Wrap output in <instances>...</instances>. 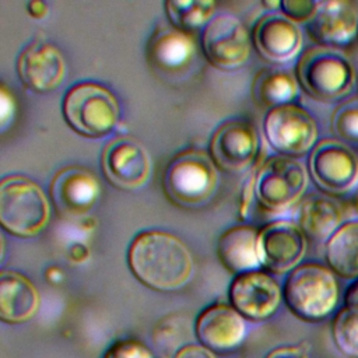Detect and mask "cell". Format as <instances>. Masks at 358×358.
<instances>
[{
	"label": "cell",
	"instance_id": "obj_1",
	"mask_svg": "<svg viewBox=\"0 0 358 358\" xmlns=\"http://www.w3.org/2000/svg\"><path fill=\"white\" fill-rule=\"evenodd\" d=\"M133 275L155 291H173L185 285L193 273V257L187 246L164 231L138 234L127 252Z\"/></svg>",
	"mask_w": 358,
	"mask_h": 358
},
{
	"label": "cell",
	"instance_id": "obj_2",
	"mask_svg": "<svg viewBox=\"0 0 358 358\" xmlns=\"http://www.w3.org/2000/svg\"><path fill=\"white\" fill-rule=\"evenodd\" d=\"M340 288L336 274L320 263H302L287 277L282 299L292 315L303 322L326 319L337 306Z\"/></svg>",
	"mask_w": 358,
	"mask_h": 358
},
{
	"label": "cell",
	"instance_id": "obj_3",
	"mask_svg": "<svg viewBox=\"0 0 358 358\" xmlns=\"http://www.w3.org/2000/svg\"><path fill=\"white\" fill-rule=\"evenodd\" d=\"M299 87L319 102H336L355 85V70L350 59L337 49L312 46L302 52L295 66Z\"/></svg>",
	"mask_w": 358,
	"mask_h": 358
},
{
	"label": "cell",
	"instance_id": "obj_4",
	"mask_svg": "<svg viewBox=\"0 0 358 358\" xmlns=\"http://www.w3.org/2000/svg\"><path fill=\"white\" fill-rule=\"evenodd\" d=\"M50 220V204L39 185L24 176H8L0 183V222L11 235L31 238Z\"/></svg>",
	"mask_w": 358,
	"mask_h": 358
},
{
	"label": "cell",
	"instance_id": "obj_5",
	"mask_svg": "<svg viewBox=\"0 0 358 358\" xmlns=\"http://www.w3.org/2000/svg\"><path fill=\"white\" fill-rule=\"evenodd\" d=\"M218 185L217 166L199 150H186L166 165L162 187L166 197L182 207H199L211 200Z\"/></svg>",
	"mask_w": 358,
	"mask_h": 358
},
{
	"label": "cell",
	"instance_id": "obj_6",
	"mask_svg": "<svg viewBox=\"0 0 358 358\" xmlns=\"http://www.w3.org/2000/svg\"><path fill=\"white\" fill-rule=\"evenodd\" d=\"M63 116L67 124L81 136L103 137L119 120L116 96L96 83H78L63 98Z\"/></svg>",
	"mask_w": 358,
	"mask_h": 358
},
{
	"label": "cell",
	"instance_id": "obj_7",
	"mask_svg": "<svg viewBox=\"0 0 358 358\" xmlns=\"http://www.w3.org/2000/svg\"><path fill=\"white\" fill-rule=\"evenodd\" d=\"M263 131L274 151L295 159L313 150L319 133L315 117L296 103L268 109L263 119Z\"/></svg>",
	"mask_w": 358,
	"mask_h": 358
},
{
	"label": "cell",
	"instance_id": "obj_8",
	"mask_svg": "<svg viewBox=\"0 0 358 358\" xmlns=\"http://www.w3.org/2000/svg\"><path fill=\"white\" fill-rule=\"evenodd\" d=\"M308 173L295 158L277 155L260 166L255 180V196L270 211H282L298 203L306 190Z\"/></svg>",
	"mask_w": 358,
	"mask_h": 358
},
{
	"label": "cell",
	"instance_id": "obj_9",
	"mask_svg": "<svg viewBox=\"0 0 358 358\" xmlns=\"http://www.w3.org/2000/svg\"><path fill=\"white\" fill-rule=\"evenodd\" d=\"M308 165L315 185L326 194H345L358 183V158L338 140L323 138L316 143Z\"/></svg>",
	"mask_w": 358,
	"mask_h": 358
},
{
	"label": "cell",
	"instance_id": "obj_10",
	"mask_svg": "<svg viewBox=\"0 0 358 358\" xmlns=\"http://www.w3.org/2000/svg\"><path fill=\"white\" fill-rule=\"evenodd\" d=\"M201 49L217 69L234 70L243 66L250 56V36L245 24L229 13H222L204 27Z\"/></svg>",
	"mask_w": 358,
	"mask_h": 358
},
{
	"label": "cell",
	"instance_id": "obj_11",
	"mask_svg": "<svg viewBox=\"0 0 358 358\" xmlns=\"http://www.w3.org/2000/svg\"><path fill=\"white\" fill-rule=\"evenodd\" d=\"M257 246L262 266L270 273L284 274L299 266L308 243L296 222L277 220L259 231Z\"/></svg>",
	"mask_w": 358,
	"mask_h": 358
},
{
	"label": "cell",
	"instance_id": "obj_12",
	"mask_svg": "<svg viewBox=\"0 0 358 358\" xmlns=\"http://www.w3.org/2000/svg\"><path fill=\"white\" fill-rule=\"evenodd\" d=\"M231 305L246 319L264 320L271 317L282 301L280 284L260 270L235 275L229 285Z\"/></svg>",
	"mask_w": 358,
	"mask_h": 358
},
{
	"label": "cell",
	"instance_id": "obj_13",
	"mask_svg": "<svg viewBox=\"0 0 358 358\" xmlns=\"http://www.w3.org/2000/svg\"><path fill=\"white\" fill-rule=\"evenodd\" d=\"M102 169L113 186L134 190L147 183L151 161L138 141L130 137H117L109 141L103 150Z\"/></svg>",
	"mask_w": 358,
	"mask_h": 358
},
{
	"label": "cell",
	"instance_id": "obj_14",
	"mask_svg": "<svg viewBox=\"0 0 358 358\" xmlns=\"http://www.w3.org/2000/svg\"><path fill=\"white\" fill-rule=\"evenodd\" d=\"M309 38L317 46L337 49L357 39L358 3L350 0L319 1L317 10L306 24Z\"/></svg>",
	"mask_w": 358,
	"mask_h": 358
},
{
	"label": "cell",
	"instance_id": "obj_15",
	"mask_svg": "<svg viewBox=\"0 0 358 358\" xmlns=\"http://www.w3.org/2000/svg\"><path fill=\"white\" fill-rule=\"evenodd\" d=\"M259 148L255 127L243 120H232L220 126L210 140V157L215 166L238 173L250 166Z\"/></svg>",
	"mask_w": 358,
	"mask_h": 358
},
{
	"label": "cell",
	"instance_id": "obj_16",
	"mask_svg": "<svg viewBox=\"0 0 358 358\" xmlns=\"http://www.w3.org/2000/svg\"><path fill=\"white\" fill-rule=\"evenodd\" d=\"M17 73L28 90L46 94L62 84L66 76V62L57 46L35 41L20 53Z\"/></svg>",
	"mask_w": 358,
	"mask_h": 358
},
{
	"label": "cell",
	"instance_id": "obj_17",
	"mask_svg": "<svg viewBox=\"0 0 358 358\" xmlns=\"http://www.w3.org/2000/svg\"><path fill=\"white\" fill-rule=\"evenodd\" d=\"M101 186L96 176L80 166L59 171L50 183V197L60 215L83 217L96 203Z\"/></svg>",
	"mask_w": 358,
	"mask_h": 358
},
{
	"label": "cell",
	"instance_id": "obj_18",
	"mask_svg": "<svg viewBox=\"0 0 358 358\" xmlns=\"http://www.w3.org/2000/svg\"><path fill=\"white\" fill-rule=\"evenodd\" d=\"M194 334L210 351L224 352L238 347L246 334L245 317L227 303L207 306L196 319Z\"/></svg>",
	"mask_w": 358,
	"mask_h": 358
},
{
	"label": "cell",
	"instance_id": "obj_19",
	"mask_svg": "<svg viewBox=\"0 0 358 358\" xmlns=\"http://www.w3.org/2000/svg\"><path fill=\"white\" fill-rule=\"evenodd\" d=\"M252 42L264 60L287 63L299 55L302 34L298 25L282 14L270 13L253 27Z\"/></svg>",
	"mask_w": 358,
	"mask_h": 358
},
{
	"label": "cell",
	"instance_id": "obj_20",
	"mask_svg": "<svg viewBox=\"0 0 358 358\" xmlns=\"http://www.w3.org/2000/svg\"><path fill=\"white\" fill-rule=\"evenodd\" d=\"M41 305L36 287L22 274L13 270L0 273V319L20 324L32 319Z\"/></svg>",
	"mask_w": 358,
	"mask_h": 358
},
{
	"label": "cell",
	"instance_id": "obj_21",
	"mask_svg": "<svg viewBox=\"0 0 358 358\" xmlns=\"http://www.w3.org/2000/svg\"><path fill=\"white\" fill-rule=\"evenodd\" d=\"M257 239L259 232L250 225L228 228L217 243V255L221 264L236 275L257 270L262 266Z\"/></svg>",
	"mask_w": 358,
	"mask_h": 358
},
{
	"label": "cell",
	"instance_id": "obj_22",
	"mask_svg": "<svg viewBox=\"0 0 358 358\" xmlns=\"http://www.w3.org/2000/svg\"><path fill=\"white\" fill-rule=\"evenodd\" d=\"M194 55L196 43L193 36L173 27L157 29L147 45L148 60L164 71H178L187 66Z\"/></svg>",
	"mask_w": 358,
	"mask_h": 358
},
{
	"label": "cell",
	"instance_id": "obj_23",
	"mask_svg": "<svg viewBox=\"0 0 358 358\" xmlns=\"http://www.w3.org/2000/svg\"><path fill=\"white\" fill-rule=\"evenodd\" d=\"M343 208L331 197L309 194L298 208L296 224L302 232L313 241H326L341 227Z\"/></svg>",
	"mask_w": 358,
	"mask_h": 358
},
{
	"label": "cell",
	"instance_id": "obj_24",
	"mask_svg": "<svg viewBox=\"0 0 358 358\" xmlns=\"http://www.w3.org/2000/svg\"><path fill=\"white\" fill-rule=\"evenodd\" d=\"M324 256L330 270L347 280L358 278V220H350L327 239Z\"/></svg>",
	"mask_w": 358,
	"mask_h": 358
},
{
	"label": "cell",
	"instance_id": "obj_25",
	"mask_svg": "<svg viewBox=\"0 0 358 358\" xmlns=\"http://www.w3.org/2000/svg\"><path fill=\"white\" fill-rule=\"evenodd\" d=\"M252 92L256 103L271 109L292 103L298 95V81L285 71L262 70L255 77Z\"/></svg>",
	"mask_w": 358,
	"mask_h": 358
},
{
	"label": "cell",
	"instance_id": "obj_26",
	"mask_svg": "<svg viewBox=\"0 0 358 358\" xmlns=\"http://www.w3.org/2000/svg\"><path fill=\"white\" fill-rule=\"evenodd\" d=\"M164 6L171 25L186 34L207 25L217 7L215 1L208 0H169Z\"/></svg>",
	"mask_w": 358,
	"mask_h": 358
},
{
	"label": "cell",
	"instance_id": "obj_27",
	"mask_svg": "<svg viewBox=\"0 0 358 358\" xmlns=\"http://www.w3.org/2000/svg\"><path fill=\"white\" fill-rule=\"evenodd\" d=\"M331 334L344 355L358 358V313L343 306L333 319Z\"/></svg>",
	"mask_w": 358,
	"mask_h": 358
},
{
	"label": "cell",
	"instance_id": "obj_28",
	"mask_svg": "<svg viewBox=\"0 0 358 358\" xmlns=\"http://www.w3.org/2000/svg\"><path fill=\"white\" fill-rule=\"evenodd\" d=\"M331 127L340 138L358 143V98L344 101L334 109Z\"/></svg>",
	"mask_w": 358,
	"mask_h": 358
},
{
	"label": "cell",
	"instance_id": "obj_29",
	"mask_svg": "<svg viewBox=\"0 0 358 358\" xmlns=\"http://www.w3.org/2000/svg\"><path fill=\"white\" fill-rule=\"evenodd\" d=\"M103 358H155L151 350L138 340L123 338L115 341L103 354Z\"/></svg>",
	"mask_w": 358,
	"mask_h": 358
},
{
	"label": "cell",
	"instance_id": "obj_30",
	"mask_svg": "<svg viewBox=\"0 0 358 358\" xmlns=\"http://www.w3.org/2000/svg\"><path fill=\"white\" fill-rule=\"evenodd\" d=\"M319 1L313 0H282L280 1V8L284 17L289 21L298 22H309L317 10Z\"/></svg>",
	"mask_w": 358,
	"mask_h": 358
},
{
	"label": "cell",
	"instance_id": "obj_31",
	"mask_svg": "<svg viewBox=\"0 0 358 358\" xmlns=\"http://www.w3.org/2000/svg\"><path fill=\"white\" fill-rule=\"evenodd\" d=\"M172 358H215L213 351L203 347L201 344H185L178 350Z\"/></svg>",
	"mask_w": 358,
	"mask_h": 358
},
{
	"label": "cell",
	"instance_id": "obj_32",
	"mask_svg": "<svg viewBox=\"0 0 358 358\" xmlns=\"http://www.w3.org/2000/svg\"><path fill=\"white\" fill-rule=\"evenodd\" d=\"M14 112V98L7 91L4 85L0 88V116H1V126L7 124V120L13 116Z\"/></svg>",
	"mask_w": 358,
	"mask_h": 358
},
{
	"label": "cell",
	"instance_id": "obj_33",
	"mask_svg": "<svg viewBox=\"0 0 358 358\" xmlns=\"http://www.w3.org/2000/svg\"><path fill=\"white\" fill-rule=\"evenodd\" d=\"M266 358H308V357L299 347L285 345V347H278L273 350L266 355Z\"/></svg>",
	"mask_w": 358,
	"mask_h": 358
},
{
	"label": "cell",
	"instance_id": "obj_34",
	"mask_svg": "<svg viewBox=\"0 0 358 358\" xmlns=\"http://www.w3.org/2000/svg\"><path fill=\"white\" fill-rule=\"evenodd\" d=\"M344 306L358 313V278L354 280L344 292Z\"/></svg>",
	"mask_w": 358,
	"mask_h": 358
},
{
	"label": "cell",
	"instance_id": "obj_35",
	"mask_svg": "<svg viewBox=\"0 0 358 358\" xmlns=\"http://www.w3.org/2000/svg\"><path fill=\"white\" fill-rule=\"evenodd\" d=\"M69 257H70V260H73L76 263H81L90 257V250L83 243H74L69 249Z\"/></svg>",
	"mask_w": 358,
	"mask_h": 358
},
{
	"label": "cell",
	"instance_id": "obj_36",
	"mask_svg": "<svg viewBox=\"0 0 358 358\" xmlns=\"http://www.w3.org/2000/svg\"><path fill=\"white\" fill-rule=\"evenodd\" d=\"M27 11L28 14L32 17V18H36V20H41L43 17L48 15V4L45 1H38V0H34V1H29L27 4Z\"/></svg>",
	"mask_w": 358,
	"mask_h": 358
},
{
	"label": "cell",
	"instance_id": "obj_37",
	"mask_svg": "<svg viewBox=\"0 0 358 358\" xmlns=\"http://www.w3.org/2000/svg\"><path fill=\"white\" fill-rule=\"evenodd\" d=\"M45 277L46 280L50 282V284H56V282H60L63 280V273L59 267H48L46 271H45Z\"/></svg>",
	"mask_w": 358,
	"mask_h": 358
},
{
	"label": "cell",
	"instance_id": "obj_38",
	"mask_svg": "<svg viewBox=\"0 0 358 358\" xmlns=\"http://www.w3.org/2000/svg\"><path fill=\"white\" fill-rule=\"evenodd\" d=\"M262 4H263L266 8H268V10H274V8L280 7V1H263Z\"/></svg>",
	"mask_w": 358,
	"mask_h": 358
},
{
	"label": "cell",
	"instance_id": "obj_39",
	"mask_svg": "<svg viewBox=\"0 0 358 358\" xmlns=\"http://www.w3.org/2000/svg\"><path fill=\"white\" fill-rule=\"evenodd\" d=\"M354 208H355V211H357V214H358V190H357L355 197H354Z\"/></svg>",
	"mask_w": 358,
	"mask_h": 358
},
{
	"label": "cell",
	"instance_id": "obj_40",
	"mask_svg": "<svg viewBox=\"0 0 358 358\" xmlns=\"http://www.w3.org/2000/svg\"><path fill=\"white\" fill-rule=\"evenodd\" d=\"M357 41H358V32H357Z\"/></svg>",
	"mask_w": 358,
	"mask_h": 358
}]
</instances>
